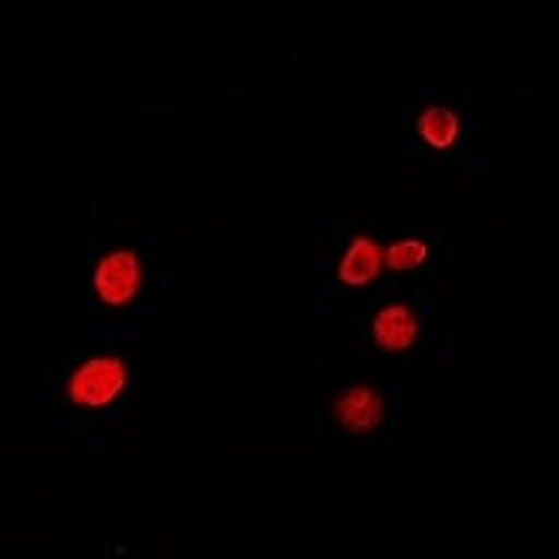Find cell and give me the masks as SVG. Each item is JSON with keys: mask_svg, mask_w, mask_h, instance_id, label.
<instances>
[{"mask_svg": "<svg viewBox=\"0 0 559 559\" xmlns=\"http://www.w3.org/2000/svg\"><path fill=\"white\" fill-rule=\"evenodd\" d=\"M428 258V247L423 241H414V238H406V241H397L394 247H389L386 261L394 272H408V269L423 266Z\"/></svg>", "mask_w": 559, "mask_h": 559, "instance_id": "7", "label": "cell"}, {"mask_svg": "<svg viewBox=\"0 0 559 559\" xmlns=\"http://www.w3.org/2000/svg\"><path fill=\"white\" fill-rule=\"evenodd\" d=\"M140 288L138 254L129 249L109 252L96 269V292L107 306H127Z\"/></svg>", "mask_w": 559, "mask_h": 559, "instance_id": "2", "label": "cell"}, {"mask_svg": "<svg viewBox=\"0 0 559 559\" xmlns=\"http://www.w3.org/2000/svg\"><path fill=\"white\" fill-rule=\"evenodd\" d=\"M127 386V364L115 356L90 358L70 376V401L82 408H104Z\"/></svg>", "mask_w": 559, "mask_h": 559, "instance_id": "1", "label": "cell"}, {"mask_svg": "<svg viewBox=\"0 0 559 559\" xmlns=\"http://www.w3.org/2000/svg\"><path fill=\"white\" fill-rule=\"evenodd\" d=\"M333 414H336V423L344 431L364 437V433H372L381 426L383 401L376 389L358 383V386H349L347 392L338 394Z\"/></svg>", "mask_w": 559, "mask_h": 559, "instance_id": "3", "label": "cell"}, {"mask_svg": "<svg viewBox=\"0 0 559 559\" xmlns=\"http://www.w3.org/2000/svg\"><path fill=\"white\" fill-rule=\"evenodd\" d=\"M381 272V249L369 238H356L344 252L342 266H338V280L344 286H367Z\"/></svg>", "mask_w": 559, "mask_h": 559, "instance_id": "5", "label": "cell"}, {"mask_svg": "<svg viewBox=\"0 0 559 559\" xmlns=\"http://www.w3.org/2000/svg\"><path fill=\"white\" fill-rule=\"evenodd\" d=\"M419 333L417 317L406 306H386L372 322V336L376 344L386 353H406L414 347Z\"/></svg>", "mask_w": 559, "mask_h": 559, "instance_id": "4", "label": "cell"}, {"mask_svg": "<svg viewBox=\"0 0 559 559\" xmlns=\"http://www.w3.org/2000/svg\"><path fill=\"white\" fill-rule=\"evenodd\" d=\"M459 132H462L459 115L445 107H431L419 118V138L426 140L431 148H439V152L451 148L456 143Z\"/></svg>", "mask_w": 559, "mask_h": 559, "instance_id": "6", "label": "cell"}]
</instances>
